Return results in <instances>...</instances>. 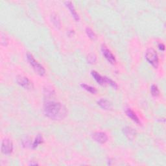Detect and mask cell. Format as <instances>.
<instances>
[{"label": "cell", "instance_id": "cell-1", "mask_svg": "<svg viewBox=\"0 0 166 166\" xmlns=\"http://www.w3.org/2000/svg\"><path fill=\"white\" fill-rule=\"evenodd\" d=\"M44 113L48 118L57 120L64 118L67 114V111L66 108L61 103L56 102H49L45 105Z\"/></svg>", "mask_w": 166, "mask_h": 166}, {"label": "cell", "instance_id": "cell-2", "mask_svg": "<svg viewBox=\"0 0 166 166\" xmlns=\"http://www.w3.org/2000/svg\"><path fill=\"white\" fill-rule=\"evenodd\" d=\"M27 59L31 66L33 67V68L34 69V71L36 72L38 75H40L41 76H43L45 75V70L44 68V67L42 66L40 64L38 63L36 60L33 58V55L30 54L29 53H28L27 54Z\"/></svg>", "mask_w": 166, "mask_h": 166}, {"label": "cell", "instance_id": "cell-3", "mask_svg": "<svg viewBox=\"0 0 166 166\" xmlns=\"http://www.w3.org/2000/svg\"><path fill=\"white\" fill-rule=\"evenodd\" d=\"M146 58L154 68H156L158 66V57L156 51L153 48L148 49L146 51Z\"/></svg>", "mask_w": 166, "mask_h": 166}, {"label": "cell", "instance_id": "cell-4", "mask_svg": "<svg viewBox=\"0 0 166 166\" xmlns=\"http://www.w3.org/2000/svg\"><path fill=\"white\" fill-rule=\"evenodd\" d=\"M13 145L9 139H5L1 144V152L5 154H9L12 152Z\"/></svg>", "mask_w": 166, "mask_h": 166}, {"label": "cell", "instance_id": "cell-5", "mask_svg": "<svg viewBox=\"0 0 166 166\" xmlns=\"http://www.w3.org/2000/svg\"><path fill=\"white\" fill-rule=\"evenodd\" d=\"M92 138L96 142L103 144L107 142L108 136L105 132H95L93 134Z\"/></svg>", "mask_w": 166, "mask_h": 166}, {"label": "cell", "instance_id": "cell-6", "mask_svg": "<svg viewBox=\"0 0 166 166\" xmlns=\"http://www.w3.org/2000/svg\"><path fill=\"white\" fill-rule=\"evenodd\" d=\"M102 52H103V55L105 56V58L107 59V61L111 63V64H114L116 63V58L115 56L113 55V54L110 52V51L105 46V45H103L101 48Z\"/></svg>", "mask_w": 166, "mask_h": 166}, {"label": "cell", "instance_id": "cell-7", "mask_svg": "<svg viewBox=\"0 0 166 166\" xmlns=\"http://www.w3.org/2000/svg\"><path fill=\"white\" fill-rule=\"evenodd\" d=\"M16 81L19 85L23 87L24 88L29 89V88H31L32 87L31 83L30 82L29 80L26 77L21 76V75L17 77Z\"/></svg>", "mask_w": 166, "mask_h": 166}, {"label": "cell", "instance_id": "cell-8", "mask_svg": "<svg viewBox=\"0 0 166 166\" xmlns=\"http://www.w3.org/2000/svg\"><path fill=\"white\" fill-rule=\"evenodd\" d=\"M65 4H66L67 7H68L69 9L70 12H71L72 15V16L73 17V18L75 19V20L77 21V22L79 21V20H80L79 16L78 15V14L77 13L75 8H74V6L72 4V3L71 1H66Z\"/></svg>", "mask_w": 166, "mask_h": 166}, {"label": "cell", "instance_id": "cell-9", "mask_svg": "<svg viewBox=\"0 0 166 166\" xmlns=\"http://www.w3.org/2000/svg\"><path fill=\"white\" fill-rule=\"evenodd\" d=\"M91 75L93 76L94 79L97 81V83L101 84V85L103 86V85H105V84H107L106 83L105 77H102L97 72H96L95 71H91Z\"/></svg>", "mask_w": 166, "mask_h": 166}, {"label": "cell", "instance_id": "cell-10", "mask_svg": "<svg viewBox=\"0 0 166 166\" xmlns=\"http://www.w3.org/2000/svg\"><path fill=\"white\" fill-rule=\"evenodd\" d=\"M97 103L102 108L105 109V110H110L112 108L110 102L108 101L107 99H101L99 101H98Z\"/></svg>", "mask_w": 166, "mask_h": 166}, {"label": "cell", "instance_id": "cell-11", "mask_svg": "<svg viewBox=\"0 0 166 166\" xmlns=\"http://www.w3.org/2000/svg\"><path fill=\"white\" fill-rule=\"evenodd\" d=\"M126 114L127 115L129 116V117L133 121H135V123H137V124H140V121L139 118L137 117V116L136 115V114L130 108H128L126 110Z\"/></svg>", "mask_w": 166, "mask_h": 166}, {"label": "cell", "instance_id": "cell-12", "mask_svg": "<svg viewBox=\"0 0 166 166\" xmlns=\"http://www.w3.org/2000/svg\"><path fill=\"white\" fill-rule=\"evenodd\" d=\"M124 132L126 136L129 137V139H132L135 136V132L130 127H126L124 129Z\"/></svg>", "mask_w": 166, "mask_h": 166}, {"label": "cell", "instance_id": "cell-13", "mask_svg": "<svg viewBox=\"0 0 166 166\" xmlns=\"http://www.w3.org/2000/svg\"><path fill=\"white\" fill-rule=\"evenodd\" d=\"M51 21L56 27H61V21H60L58 16L55 14H52L51 15Z\"/></svg>", "mask_w": 166, "mask_h": 166}, {"label": "cell", "instance_id": "cell-14", "mask_svg": "<svg viewBox=\"0 0 166 166\" xmlns=\"http://www.w3.org/2000/svg\"><path fill=\"white\" fill-rule=\"evenodd\" d=\"M80 86L82 87L83 88H84V90H86V91H89V92H90L91 94H95L97 93V90L95 89V88L91 87L89 85H87V84H81Z\"/></svg>", "mask_w": 166, "mask_h": 166}, {"label": "cell", "instance_id": "cell-15", "mask_svg": "<svg viewBox=\"0 0 166 166\" xmlns=\"http://www.w3.org/2000/svg\"><path fill=\"white\" fill-rule=\"evenodd\" d=\"M42 143H43V137H42V136L40 135H38L37 136L36 139H35L34 142L33 144V146H32V147H33V149H34V148H36L37 147H38V145Z\"/></svg>", "mask_w": 166, "mask_h": 166}, {"label": "cell", "instance_id": "cell-16", "mask_svg": "<svg viewBox=\"0 0 166 166\" xmlns=\"http://www.w3.org/2000/svg\"><path fill=\"white\" fill-rule=\"evenodd\" d=\"M151 90V94L153 95V96H158V95H159L160 91H159L158 88L156 85H154V84L152 85Z\"/></svg>", "mask_w": 166, "mask_h": 166}, {"label": "cell", "instance_id": "cell-17", "mask_svg": "<svg viewBox=\"0 0 166 166\" xmlns=\"http://www.w3.org/2000/svg\"><path fill=\"white\" fill-rule=\"evenodd\" d=\"M86 34H87V35L88 36V37H89L90 38H91V40L95 39V37H96V36H95V34L93 32V31L91 30V29H90V28H86Z\"/></svg>", "mask_w": 166, "mask_h": 166}, {"label": "cell", "instance_id": "cell-18", "mask_svg": "<svg viewBox=\"0 0 166 166\" xmlns=\"http://www.w3.org/2000/svg\"><path fill=\"white\" fill-rule=\"evenodd\" d=\"M105 80H106V83L110 84L111 86H112L113 88H118L117 84H116L114 82V81H113L112 80L108 78V77H105Z\"/></svg>", "mask_w": 166, "mask_h": 166}, {"label": "cell", "instance_id": "cell-19", "mask_svg": "<svg viewBox=\"0 0 166 166\" xmlns=\"http://www.w3.org/2000/svg\"><path fill=\"white\" fill-rule=\"evenodd\" d=\"M87 59H88V62L90 64H94L95 62V61H96V56H95L94 54L92 53L88 55Z\"/></svg>", "mask_w": 166, "mask_h": 166}, {"label": "cell", "instance_id": "cell-20", "mask_svg": "<svg viewBox=\"0 0 166 166\" xmlns=\"http://www.w3.org/2000/svg\"><path fill=\"white\" fill-rule=\"evenodd\" d=\"M158 48L162 51H164L165 50V46H164V45L163 44H159L158 45Z\"/></svg>", "mask_w": 166, "mask_h": 166}]
</instances>
